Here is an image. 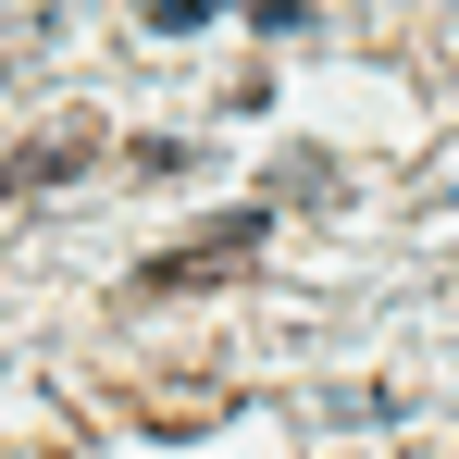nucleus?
Returning <instances> with one entry per match:
<instances>
[{"instance_id":"20e7f679","label":"nucleus","mask_w":459,"mask_h":459,"mask_svg":"<svg viewBox=\"0 0 459 459\" xmlns=\"http://www.w3.org/2000/svg\"><path fill=\"white\" fill-rule=\"evenodd\" d=\"M248 25H261V38H299V25H310V0H248Z\"/></svg>"},{"instance_id":"f03ea898","label":"nucleus","mask_w":459,"mask_h":459,"mask_svg":"<svg viewBox=\"0 0 459 459\" xmlns=\"http://www.w3.org/2000/svg\"><path fill=\"white\" fill-rule=\"evenodd\" d=\"M87 150H100V137H87V125H63V137H38V150H13V161H0V186L25 199V186H50V174H63V161H87Z\"/></svg>"},{"instance_id":"7ed1b4c3","label":"nucleus","mask_w":459,"mask_h":459,"mask_svg":"<svg viewBox=\"0 0 459 459\" xmlns=\"http://www.w3.org/2000/svg\"><path fill=\"white\" fill-rule=\"evenodd\" d=\"M212 13H224V0H137V25H150V38H186V25H212Z\"/></svg>"},{"instance_id":"f257e3e1","label":"nucleus","mask_w":459,"mask_h":459,"mask_svg":"<svg viewBox=\"0 0 459 459\" xmlns=\"http://www.w3.org/2000/svg\"><path fill=\"white\" fill-rule=\"evenodd\" d=\"M261 236H273V212H236V224H212L199 248H161V261L137 273V286H150V299H174V286H212V273H224V261H248Z\"/></svg>"}]
</instances>
